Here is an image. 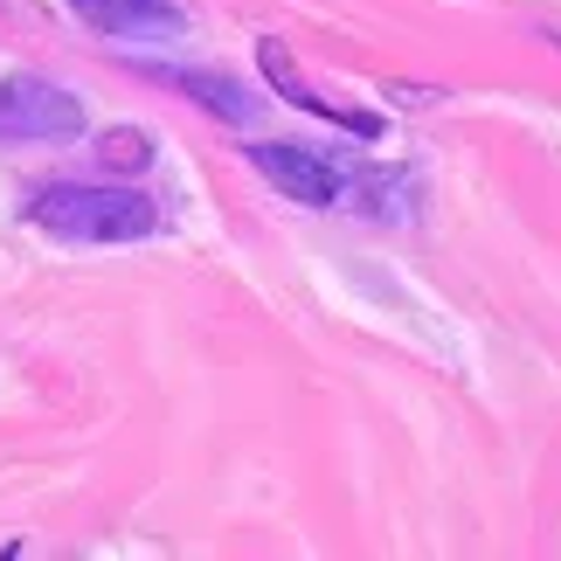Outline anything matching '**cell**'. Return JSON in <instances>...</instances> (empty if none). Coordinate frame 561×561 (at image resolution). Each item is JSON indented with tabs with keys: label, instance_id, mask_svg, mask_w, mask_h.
I'll list each match as a JSON object with an SVG mask.
<instances>
[{
	"label": "cell",
	"instance_id": "7",
	"mask_svg": "<svg viewBox=\"0 0 561 561\" xmlns=\"http://www.w3.org/2000/svg\"><path fill=\"white\" fill-rule=\"evenodd\" d=\"M98 160L112 167V174H139V167H153V139H146L139 125H118V133L98 139Z\"/></svg>",
	"mask_w": 561,
	"mask_h": 561
},
{
	"label": "cell",
	"instance_id": "1",
	"mask_svg": "<svg viewBox=\"0 0 561 561\" xmlns=\"http://www.w3.org/2000/svg\"><path fill=\"white\" fill-rule=\"evenodd\" d=\"M28 222L56 243H139L160 229V208L139 187H98V181H56L28 202Z\"/></svg>",
	"mask_w": 561,
	"mask_h": 561
},
{
	"label": "cell",
	"instance_id": "6",
	"mask_svg": "<svg viewBox=\"0 0 561 561\" xmlns=\"http://www.w3.org/2000/svg\"><path fill=\"white\" fill-rule=\"evenodd\" d=\"M174 83H181V91H187L194 104H208L215 118H229V125H243V118H250V98L236 91L229 77H174Z\"/></svg>",
	"mask_w": 561,
	"mask_h": 561
},
{
	"label": "cell",
	"instance_id": "5",
	"mask_svg": "<svg viewBox=\"0 0 561 561\" xmlns=\"http://www.w3.org/2000/svg\"><path fill=\"white\" fill-rule=\"evenodd\" d=\"M256 62H264V77H271V91H285V104H298V112H319V118H333V125H347V133H360V139H375L381 133V118L375 112H347V104H333V98H319L306 77L291 70V49L277 35H264L256 42Z\"/></svg>",
	"mask_w": 561,
	"mask_h": 561
},
{
	"label": "cell",
	"instance_id": "2",
	"mask_svg": "<svg viewBox=\"0 0 561 561\" xmlns=\"http://www.w3.org/2000/svg\"><path fill=\"white\" fill-rule=\"evenodd\" d=\"M83 133V104L49 77H0V146H56Z\"/></svg>",
	"mask_w": 561,
	"mask_h": 561
},
{
	"label": "cell",
	"instance_id": "4",
	"mask_svg": "<svg viewBox=\"0 0 561 561\" xmlns=\"http://www.w3.org/2000/svg\"><path fill=\"white\" fill-rule=\"evenodd\" d=\"M70 14L91 21V28L112 35V42H174V35H187L181 0H70Z\"/></svg>",
	"mask_w": 561,
	"mask_h": 561
},
{
	"label": "cell",
	"instance_id": "3",
	"mask_svg": "<svg viewBox=\"0 0 561 561\" xmlns=\"http://www.w3.org/2000/svg\"><path fill=\"white\" fill-rule=\"evenodd\" d=\"M250 160H256V174H264L277 194H291V202H306V208H333L340 202V167L327 153H312V146L264 139V146H250Z\"/></svg>",
	"mask_w": 561,
	"mask_h": 561
},
{
	"label": "cell",
	"instance_id": "8",
	"mask_svg": "<svg viewBox=\"0 0 561 561\" xmlns=\"http://www.w3.org/2000/svg\"><path fill=\"white\" fill-rule=\"evenodd\" d=\"M548 42H554V49H561V28H548Z\"/></svg>",
	"mask_w": 561,
	"mask_h": 561
}]
</instances>
